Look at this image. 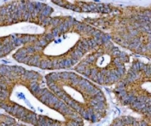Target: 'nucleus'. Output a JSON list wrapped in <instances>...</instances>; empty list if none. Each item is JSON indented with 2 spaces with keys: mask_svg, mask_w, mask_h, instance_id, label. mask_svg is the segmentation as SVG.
Instances as JSON below:
<instances>
[{
  "mask_svg": "<svg viewBox=\"0 0 151 126\" xmlns=\"http://www.w3.org/2000/svg\"><path fill=\"white\" fill-rule=\"evenodd\" d=\"M54 12L37 1H9L0 5V58L39 38Z\"/></svg>",
  "mask_w": 151,
  "mask_h": 126,
  "instance_id": "obj_3",
  "label": "nucleus"
},
{
  "mask_svg": "<svg viewBox=\"0 0 151 126\" xmlns=\"http://www.w3.org/2000/svg\"><path fill=\"white\" fill-rule=\"evenodd\" d=\"M0 110L31 126H84L49 90L44 76L18 65H0Z\"/></svg>",
  "mask_w": 151,
  "mask_h": 126,
  "instance_id": "obj_1",
  "label": "nucleus"
},
{
  "mask_svg": "<svg viewBox=\"0 0 151 126\" xmlns=\"http://www.w3.org/2000/svg\"><path fill=\"white\" fill-rule=\"evenodd\" d=\"M82 21L105 32L114 44L150 60V4L121 5L114 13L85 17Z\"/></svg>",
  "mask_w": 151,
  "mask_h": 126,
  "instance_id": "obj_4",
  "label": "nucleus"
},
{
  "mask_svg": "<svg viewBox=\"0 0 151 126\" xmlns=\"http://www.w3.org/2000/svg\"><path fill=\"white\" fill-rule=\"evenodd\" d=\"M11 126H27V125H25V124H22V123L18 122V123H17L16 125H11Z\"/></svg>",
  "mask_w": 151,
  "mask_h": 126,
  "instance_id": "obj_11",
  "label": "nucleus"
},
{
  "mask_svg": "<svg viewBox=\"0 0 151 126\" xmlns=\"http://www.w3.org/2000/svg\"><path fill=\"white\" fill-rule=\"evenodd\" d=\"M129 62L128 53L108 38L85 55L73 70L96 85L111 86L124 77Z\"/></svg>",
  "mask_w": 151,
  "mask_h": 126,
  "instance_id": "obj_6",
  "label": "nucleus"
},
{
  "mask_svg": "<svg viewBox=\"0 0 151 126\" xmlns=\"http://www.w3.org/2000/svg\"><path fill=\"white\" fill-rule=\"evenodd\" d=\"M55 4L62 8L71 10L77 12H87V13H98L99 15H106L117 12L121 5L111 4V3H101L95 1H65L56 0L52 1Z\"/></svg>",
  "mask_w": 151,
  "mask_h": 126,
  "instance_id": "obj_8",
  "label": "nucleus"
},
{
  "mask_svg": "<svg viewBox=\"0 0 151 126\" xmlns=\"http://www.w3.org/2000/svg\"><path fill=\"white\" fill-rule=\"evenodd\" d=\"M109 126H151V122L143 117L125 115L113 119Z\"/></svg>",
  "mask_w": 151,
  "mask_h": 126,
  "instance_id": "obj_9",
  "label": "nucleus"
},
{
  "mask_svg": "<svg viewBox=\"0 0 151 126\" xmlns=\"http://www.w3.org/2000/svg\"><path fill=\"white\" fill-rule=\"evenodd\" d=\"M16 118L8 114L0 113V126H11L18 123Z\"/></svg>",
  "mask_w": 151,
  "mask_h": 126,
  "instance_id": "obj_10",
  "label": "nucleus"
},
{
  "mask_svg": "<svg viewBox=\"0 0 151 126\" xmlns=\"http://www.w3.org/2000/svg\"><path fill=\"white\" fill-rule=\"evenodd\" d=\"M124 77L113 88L117 101L151 122V65L133 58Z\"/></svg>",
  "mask_w": 151,
  "mask_h": 126,
  "instance_id": "obj_7",
  "label": "nucleus"
},
{
  "mask_svg": "<svg viewBox=\"0 0 151 126\" xmlns=\"http://www.w3.org/2000/svg\"><path fill=\"white\" fill-rule=\"evenodd\" d=\"M44 78L49 90L84 121L98 123L107 116L103 90L86 78L71 71L51 72Z\"/></svg>",
  "mask_w": 151,
  "mask_h": 126,
  "instance_id": "obj_5",
  "label": "nucleus"
},
{
  "mask_svg": "<svg viewBox=\"0 0 151 126\" xmlns=\"http://www.w3.org/2000/svg\"><path fill=\"white\" fill-rule=\"evenodd\" d=\"M109 36L71 16L52 17L42 35L13 55L19 63L42 70L73 68Z\"/></svg>",
  "mask_w": 151,
  "mask_h": 126,
  "instance_id": "obj_2",
  "label": "nucleus"
}]
</instances>
